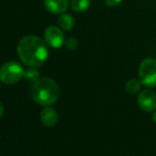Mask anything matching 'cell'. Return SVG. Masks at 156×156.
<instances>
[{
    "mask_svg": "<svg viewBox=\"0 0 156 156\" xmlns=\"http://www.w3.org/2000/svg\"><path fill=\"white\" fill-rule=\"evenodd\" d=\"M45 6L52 14H63L69 6V0H45Z\"/></svg>",
    "mask_w": 156,
    "mask_h": 156,
    "instance_id": "8",
    "label": "cell"
},
{
    "mask_svg": "<svg viewBox=\"0 0 156 156\" xmlns=\"http://www.w3.org/2000/svg\"><path fill=\"white\" fill-rule=\"evenodd\" d=\"M17 53L21 62L29 67L43 65L49 55L47 44L35 35H28L19 41Z\"/></svg>",
    "mask_w": 156,
    "mask_h": 156,
    "instance_id": "1",
    "label": "cell"
},
{
    "mask_svg": "<svg viewBox=\"0 0 156 156\" xmlns=\"http://www.w3.org/2000/svg\"><path fill=\"white\" fill-rule=\"evenodd\" d=\"M123 0H104V3L108 6H116L120 4Z\"/></svg>",
    "mask_w": 156,
    "mask_h": 156,
    "instance_id": "14",
    "label": "cell"
},
{
    "mask_svg": "<svg viewBox=\"0 0 156 156\" xmlns=\"http://www.w3.org/2000/svg\"><path fill=\"white\" fill-rule=\"evenodd\" d=\"M41 121L45 126L52 127L58 121V114L52 107H45L41 112Z\"/></svg>",
    "mask_w": 156,
    "mask_h": 156,
    "instance_id": "7",
    "label": "cell"
},
{
    "mask_svg": "<svg viewBox=\"0 0 156 156\" xmlns=\"http://www.w3.org/2000/svg\"><path fill=\"white\" fill-rule=\"evenodd\" d=\"M152 120L156 123V109H155V112L153 113V115H152Z\"/></svg>",
    "mask_w": 156,
    "mask_h": 156,
    "instance_id": "16",
    "label": "cell"
},
{
    "mask_svg": "<svg viewBox=\"0 0 156 156\" xmlns=\"http://www.w3.org/2000/svg\"><path fill=\"white\" fill-rule=\"evenodd\" d=\"M23 76L25 70L16 62H8L0 68V81L4 84H16Z\"/></svg>",
    "mask_w": 156,
    "mask_h": 156,
    "instance_id": "3",
    "label": "cell"
},
{
    "mask_svg": "<svg viewBox=\"0 0 156 156\" xmlns=\"http://www.w3.org/2000/svg\"><path fill=\"white\" fill-rule=\"evenodd\" d=\"M45 41L50 47L56 49L61 48L65 44V36L60 28L51 26L45 31Z\"/></svg>",
    "mask_w": 156,
    "mask_h": 156,
    "instance_id": "5",
    "label": "cell"
},
{
    "mask_svg": "<svg viewBox=\"0 0 156 156\" xmlns=\"http://www.w3.org/2000/svg\"><path fill=\"white\" fill-rule=\"evenodd\" d=\"M65 44L68 49H74V48H76V46H78V41H76L73 37H70V38L66 39Z\"/></svg>",
    "mask_w": 156,
    "mask_h": 156,
    "instance_id": "13",
    "label": "cell"
},
{
    "mask_svg": "<svg viewBox=\"0 0 156 156\" xmlns=\"http://www.w3.org/2000/svg\"><path fill=\"white\" fill-rule=\"evenodd\" d=\"M25 78L29 82L35 83L37 80H39V72L36 69H34V67H30L25 71Z\"/></svg>",
    "mask_w": 156,
    "mask_h": 156,
    "instance_id": "12",
    "label": "cell"
},
{
    "mask_svg": "<svg viewBox=\"0 0 156 156\" xmlns=\"http://www.w3.org/2000/svg\"><path fill=\"white\" fill-rule=\"evenodd\" d=\"M31 98L37 104L50 106L60 98V88L55 81L50 78H41L33 83L31 87Z\"/></svg>",
    "mask_w": 156,
    "mask_h": 156,
    "instance_id": "2",
    "label": "cell"
},
{
    "mask_svg": "<svg viewBox=\"0 0 156 156\" xmlns=\"http://www.w3.org/2000/svg\"><path fill=\"white\" fill-rule=\"evenodd\" d=\"M91 0H71V9L76 13L85 12L90 5Z\"/></svg>",
    "mask_w": 156,
    "mask_h": 156,
    "instance_id": "11",
    "label": "cell"
},
{
    "mask_svg": "<svg viewBox=\"0 0 156 156\" xmlns=\"http://www.w3.org/2000/svg\"><path fill=\"white\" fill-rule=\"evenodd\" d=\"M137 103L144 112H153L156 109V94L150 89L141 90L138 94Z\"/></svg>",
    "mask_w": 156,
    "mask_h": 156,
    "instance_id": "6",
    "label": "cell"
},
{
    "mask_svg": "<svg viewBox=\"0 0 156 156\" xmlns=\"http://www.w3.org/2000/svg\"><path fill=\"white\" fill-rule=\"evenodd\" d=\"M3 114H4V107H3V104H2V103L0 102V119L2 118Z\"/></svg>",
    "mask_w": 156,
    "mask_h": 156,
    "instance_id": "15",
    "label": "cell"
},
{
    "mask_svg": "<svg viewBox=\"0 0 156 156\" xmlns=\"http://www.w3.org/2000/svg\"><path fill=\"white\" fill-rule=\"evenodd\" d=\"M58 26L65 31H70L74 27V19L70 14H63L58 18Z\"/></svg>",
    "mask_w": 156,
    "mask_h": 156,
    "instance_id": "9",
    "label": "cell"
},
{
    "mask_svg": "<svg viewBox=\"0 0 156 156\" xmlns=\"http://www.w3.org/2000/svg\"><path fill=\"white\" fill-rule=\"evenodd\" d=\"M139 80L141 81L142 85L154 88L156 87V60L155 58H146L139 65L138 69Z\"/></svg>",
    "mask_w": 156,
    "mask_h": 156,
    "instance_id": "4",
    "label": "cell"
},
{
    "mask_svg": "<svg viewBox=\"0 0 156 156\" xmlns=\"http://www.w3.org/2000/svg\"><path fill=\"white\" fill-rule=\"evenodd\" d=\"M141 85H142V83L140 80L131 79V80L127 81L126 84H125V90H126V93H129L131 94H135L140 91Z\"/></svg>",
    "mask_w": 156,
    "mask_h": 156,
    "instance_id": "10",
    "label": "cell"
}]
</instances>
